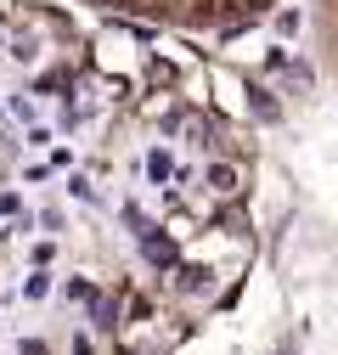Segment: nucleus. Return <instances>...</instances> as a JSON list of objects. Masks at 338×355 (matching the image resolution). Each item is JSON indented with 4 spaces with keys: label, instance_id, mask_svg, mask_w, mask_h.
<instances>
[{
    "label": "nucleus",
    "instance_id": "obj_1",
    "mask_svg": "<svg viewBox=\"0 0 338 355\" xmlns=\"http://www.w3.org/2000/svg\"><path fill=\"white\" fill-rule=\"evenodd\" d=\"M84 12L136 23V28H175V34H237L260 23L276 0H79Z\"/></svg>",
    "mask_w": 338,
    "mask_h": 355
},
{
    "label": "nucleus",
    "instance_id": "obj_2",
    "mask_svg": "<svg viewBox=\"0 0 338 355\" xmlns=\"http://www.w3.org/2000/svg\"><path fill=\"white\" fill-rule=\"evenodd\" d=\"M310 6V40H316V57L327 62V73L338 79V0H305Z\"/></svg>",
    "mask_w": 338,
    "mask_h": 355
}]
</instances>
